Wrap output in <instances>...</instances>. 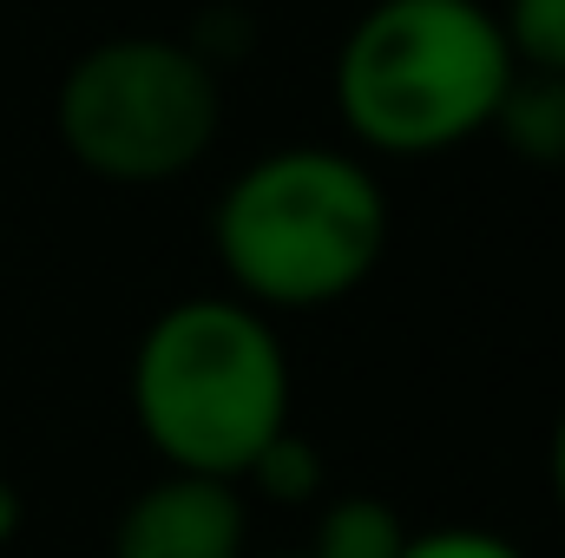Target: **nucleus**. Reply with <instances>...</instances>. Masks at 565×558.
<instances>
[{"mask_svg":"<svg viewBox=\"0 0 565 558\" xmlns=\"http://www.w3.org/2000/svg\"><path fill=\"white\" fill-rule=\"evenodd\" d=\"M132 415L164 466L244 480L289 427V355L270 315L244 296H191L151 315L132 355Z\"/></svg>","mask_w":565,"mask_h":558,"instance_id":"obj_2","label":"nucleus"},{"mask_svg":"<svg viewBox=\"0 0 565 558\" xmlns=\"http://www.w3.org/2000/svg\"><path fill=\"white\" fill-rule=\"evenodd\" d=\"M244 480H257L264 500L302 506V500H316V486H322V453H316L296 427H282L277 440H264V453L244 466Z\"/></svg>","mask_w":565,"mask_h":558,"instance_id":"obj_8","label":"nucleus"},{"mask_svg":"<svg viewBox=\"0 0 565 558\" xmlns=\"http://www.w3.org/2000/svg\"><path fill=\"white\" fill-rule=\"evenodd\" d=\"M211 244L244 302L322 309L375 277L388 250V191L349 151L282 144L231 178Z\"/></svg>","mask_w":565,"mask_h":558,"instance_id":"obj_1","label":"nucleus"},{"mask_svg":"<svg viewBox=\"0 0 565 558\" xmlns=\"http://www.w3.org/2000/svg\"><path fill=\"white\" fill-rule=\"evenodd\" d=\"M20 519H26V506H20V486H13V480L0 473V546H13Z\"/></svg>","mask_w":565,"mask_h":558,"instance_id":"obj_11","label":"nucleus"},{"mask_svg":"<svg viewBox=\"0 0 565 558\" xmlns=\"http://www.w3.org/2000/svg\"><path fill=\"white\" fill-rule=\"evenodd\" d=\"M553 493H559V513H565V415L553 427Z\"/></svg>","mask_w":565,"mask_h":558,"instance_id":"obj_12","label":"nucleus"},{"mask_svg":"<svg viewBox=\"0 0 565 558\" xmlns=\"http://www.w3.org/2000/svg\"><path fill=\"white\" fill-rule=\"evenodd\" d=\"M395 558H526L507 533H487V526H427L408 533Z\"/></svg>","mask_w":565,"mask_h":558,"instance_id":"obj_10","label":"nucleus"},{"mask_svg":"<svg viewBox=\"0 0 565 558\" xmlns=\"http://www.w3.org/2000/svg\"><path fill=\"white\" fill-rule=\"evenodd\" d=\"M487 132H500L513 158H526L540 171H559L565 164V73L513 66V79H507Z\"/></svg>","mask_w":565,"mask_h":558,"instance_id":"obj_6","label":"nucleus"},{"mask_svg":"<svg viewBox=\"0 0 565 558\" xmlns=\"http://www.w3.org/2000/svg\"><path fill=\"white\" fill-rule=\"evenodd\" d=\"M402 539H408V526H402V513H395L388 500H375V493H342V500L322 506L309 552L316 558H395Z\"/></svg>","mask_w":565,"mask_h":558,"instance_id":"obj_7","label":"nucleus"},{"mask_svg":"<svg viewBox=\"0 0 565 558\" xmlns=\"http://www.w3.org/2000/svg\"><path fill=\"white\" fill-rule=\"evenodd\" d=\"M250 513L237 500V480L178 473L139 486L113 526V558H244Z\"/></svg>","mask_w":565,"mask_h":558,"instance_id":"obj_5","label":"nucleus"},{"mask_svg":"<svg viewBox=\"0 0 565 558\" xmlns=\"http://www.w3.org/2000/svg\"><path fill=\"white\" fill-rule=\"evenodd\" d=\"M53 126L73 164L106 184H171L211 151L224 126L217 60L164 33L99 40L66 66L53 93Z\"/></svg>","mask_w":565,"mask_h":558,"instance_id":"obj_4","label":"nucleus"},{"mask_svg":"<svg viewBox=\"0 0 565 558\" xmlns=\"http://www.w3.org/2000/svg\"><path fill=\"white\" fill-rule=\"evenodd\" d=\"M244 558H250V552H244ZM270 558H316V552H270Z\"/></svg>","mask_w":565,"mask_h":558,"instance_id":"obj_13","label":"nucleus"},{"mask_svg":"<svg viewBox=\"0 0 565 558\" xmlns=\"http://www.w3.org/2000/svg\"><path fill=\"white\" fill-rule=\"evenodd\" d=\"M500 33L513 46V66L565 73V0H507Z\"/></svg>","mask_w":565,"mask_h":558,"instance_id":"obj_9","label":"nucleus"},{"mask_svg":"<svg viewBox=\"0 0 565 558\" xmlns=\"http://www.w3.org/2000/svg\"><path fill=\"white\" fill-rule=\"evenodd\" d=\"M513 46L487 0H375L335 53V112L382 158L454 151L493 126Z\"/></svg>","mask_w":565,"mask_h":558,"instance_id":"obj_3","label":"nucleus"}]
</instances>
